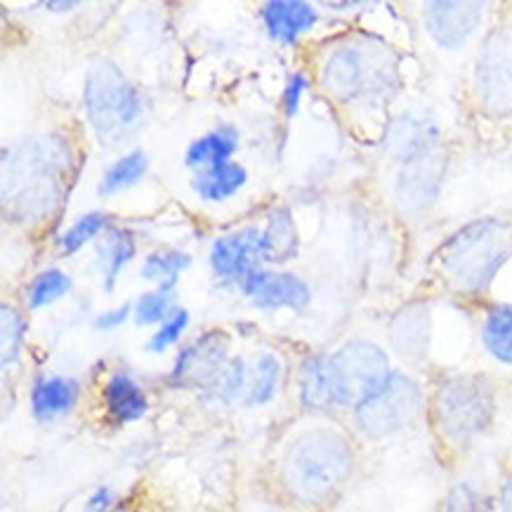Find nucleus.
Wrapping results in <instances>:
<instances>
[{
    "label": "nucleus",
    "mask_w": 512,
    "mask_h": 512,
    "mask_svg": "<svg viewBox=\"0 0 512 512\" xmlns=\"http://www.w3.org/2000/svg\"><path fill=\"white\" fill-rule=\"evenodd\" d=\"M501 390L487 373H451L430 392L432 432L446 456H463L494 428Z\"/></svg>",
    "instance_id": "obj_1"
},
{
    "label": "nucleus",
    "mask_w": 512,
    "mask_h": 512,
    "mask_svg": "<svg viewBox=\"0 0 512 512\" xmlns=\"http://www.w3.org/2000/svg\"><path fill=\"white\" fill-rule=\"evenodd\" d=\"M357 454L352 439L338 428H310L286 446L281 477L303 503H324L350 482Z\"/></svg>",
    "instance_id": "obj_2"
},
{
    "label": "nucleus",
    "mask_w": 512,
    "mask_h": 512,
    "mask_svg": "<svg viewBox=\"0 0 512 512\" xmlns=\"http://www.w3.org/2000/svg\"><path fill=\"white\" fill-rule=\"evenodd\" d=\"M395 196L409 213L435 206L446 175V152L437 123L423 114H404L392 130Z\"/></svg>",
    "instance_id": "obj_3"
},
{
    "label": "nucleus",
    "mask_w": 512,
    "mask_h": 512,
    "mask_svg": "<svg viewBox=\"0 0 512 512\" xmlns=\"http://www.w3.org/2000/svg\"><path fill=\"white\" fill-rule=\"evenodd\" d=\"M510 258L512 227L498 218H479L444 241L437 265L451 291L479 295L494 284Z\"/></svg>",
    "instance_id": "obj_4"
},
{
    "label": "nucleus",
    "mask_w": 512,
    "mask_h": 512,
    "mask_svg": "<svg viewBox=\"0 0 512 512\" xmlns=\"http://www.w3.org/2000/svg\"><path fill=\"white\" fill-rule=\"evenodd\" d=\"M83 107L104 147H118L142 121L144 102L126 74L109 59H97L85 74Z\"/></svg>",
    "instance_id": "obj_5"
},
{
    "label": "nucleus",
    "mask_w": 512,
    "mask_h": 512,
    "mask_svg": "<svg viewBox=\"0 0 512 512\" xmlns=\"http://www.w3.org/2000/svg\"><path fill=\"white\" fill-rule=\"evenodd\" d=\"M62 154L52 140H31L17 149L5 166V203H12L22 218L48 213L57 201Z\"/></svg>",
    "instance_id": "obj_6"
},
{
    "label": "nucleus",
    "mask_w": 512,
    "mask_h": 512,
    "mask_svg": "<svg viewBox=\"0 0 512 512\" xmlns=\"http://www.w3.org/2000/svg\"><path fill=\"white\" fill-rule=\"evenodd\" d=\"M395 81V59L376 43H345L328 55L321 85L333 100L357 102L383 95Z\"/></svg>",
    "instance_id": "obj_7"
},
{
    "label": "nucleus",
    "mask_w": 512,
    "mask_h": 512,
    "mask_svg": "<svg viewBox=\"0 0 512 512\" xmlns=\"http://www.w3.org/2000/svg\"><path fill=\"white\" fill-rule=\"evenodd\" d=\"M328 357V378L336 409H357L392 376L390 357L371 340H350Z\"/></svg>",
    "instance_id": "obj_8"
},
{
    "label": "nucleus",
    "mask_w": 512,
    "mask_h": 512,
    "mask_svg": "<svg viewBox=\"0 0 512 512\" xmlns=\"http://www.w3.org/2000/svg\"><path fill=\"white\" fill-rule=\"evenodd\" d=\"M425 404L428 397L418 380L404 371H392L383 387L354 409V425L366 439L380 442L409 428L425 411Z\"/></svg>",
    "instance_id": "obj_9"
},
{
    "label": "nucleus",
    "mask_w": 512,
    "mask_h": 512,
    "mask_svg": "<svg viewBox=\"0 0 512 512\" xmlns=\"http://www.w3.org/2000/svg\"><path fill=\"white\" fill-rule=\"evenodd\" d=\"M472 95L487 116H512V22L496 26L477 52Z\"/></svg>",
    "instance_id": "obj_10"
},
{
    "label": "nucleus",
    "mask_w": 512,
    "mask_h": 512,
    "mask_svg": "<svg viewBox=\"0 0 512 512\" xmlns=\"http://www.w3.org/2000/svg\"><path fill=\"white\" fill-rule=\"evenodd\" d=\"M229 345L220 331H210L187 345L175 361L173 380L177 385L196 387L208 395L220 383L229 366Z\"/></svg>",
    "instance_id": "obj_11"
},
{
    "label": "nucleus",
    "mask_w": 512,
    "mask_h": 512,
    "mask_svg": "<svg viewBox=\"0 0 512 512\" xmlns=\"http://www.w3.org/2000/svg\"><path fill=\"white\" fill-rule=\"evenodd\" d=\"M484 10H487L484 3H456V0L425 3V34L442 50H461L477 34L479 26H482Z\"/></svg>",
    "instance_id": "obj_12"
},
{
    "label": "nucleus",
    "mask_w": 512,
    "mask_h": 512,
    "mask_svg": "<svg viewBox=\"0 0 512 512\" xmlns=\"http://www.w3.org/2000/svg\"><path fill=\"white\" fill-rule=\"evenodd\" d=\"M241 291L253 300L260 310H293L303 312L312 300L310 286L298 274L291 272H267V269H253L239 281Z\"/></svg>",
    "instance_id": "obj_13"
},
{
    "label": "nucleus",
    "mask_w": 512,
    "mask_h": 512,
    "mask_svg": "<svg viewBox=\"0 0 512 512\" xmlns=\"http://www.w3.org/2000/svg\"><path fill=\"white\" fill-rule=\"evenodd\" d=\"M260 260L258 227H246L241 232L220 236L210 248V267H213L215 277L227 281H241L253 269H258Z\"/></svg>",
    "instance_id": "obj_14"
},
{
    "label": "nucleus",
    "mask_w": 512,
    "mask_h": 512,
    "mask_svg": "<svg viewBox=\"0 0 512 512\" xmlns=\"http://www.w3.org/2000/svg\"><path fill=\"white\" fill-rule=\"evenodd\" d=\"M390 343L399 357L413 361L428 359L430 352V310L413 303L397 312L390 321Z\"/></svg>",
    "instance_id": "obj_15"
},
{
    "label": "nucleus",
    "mask_w": 512,
    "mask_h": 512,
    "mask_svg": "<svg viewBox=\"0 0 512 512\" xmlns=\"http://www.w3.org/2000/svg\"><path fill=\"white\" fill-rule=\"evenodd\" d=\"M260 17L267 26L269 36L277 38L284 45H293L319 22L317 8L303 3V0H272V3L262 5Z\"/></svg>",
    "instance_id": "obj_16"
},
{
    "label": "nucleus",
    "mask_w": 512,
    "mask_h": 512,
    "mask_svg": "<svg viewBox=\"0 0 512 512\" xmlns=\"http://www.w3.org/2000/svg\"><path fill=\"white\" fill-rule=\"evenodd\" d=\"M298 227L291 210L279 206L267 215V225L260 229L262 262H286L298 255Z\"/></svg>",
    "instance_id": "obj_17"
},
{
    "label": "nucleus",
    "mask_w": 512,
    "mask_h": 512,
    "mask_svg": "<svg viewBox=\"0 0 512 512\" xmlns=\"http://www.w3.org/2000/svg\"><path fill=\"white\" fill-rule=\"evenodd\" d=\"M248 182V170L241 163H225V166L203 168L192 180V189L201 201L220 203L239 194Z\"/></svg>",
    "instance_id": "obj_18"
},
{
    "label": "nucleus",
    "mask_w": 512,
    "mask_h": 512,
    "mask_svg": "<svg viewBox=\"0 0 512 512\" xmlns=\"http://www.w3.org/2000/svg\"><path fill=\"white\" fill-rule=\"evenodd\" d=\"M104 406L118 423H133L149 409L147 395L128 373H114L104 385Z\"/></svg>",
    "instance_id": "obj_19"
},
{
    "label": "nucleus",
    "mask_w": 512,
    "mask_h": 512,
    "mask_svg": "<svg viewBox=\"0 0 512 512\" xmlns=\"http://www.w3.org/2000/svg\"><path fill=\"white\" fill-rule=\"evenodd\" d=\"M236 147H239V130L234 126H220L218 130H210V133L189 144L185 163L189 168L199 170L225 166L234 156Z\"/></svg>",
    "instance_id": "obj_20"
},
{
    "label": "nucleus",
    "mask_w": 512,
    "mask_h": 512,
    "mask_svg": "<svg viewBox=\"0 0 512 512\" xmlns=\"http://www.w3.org/2000/svg\"><path fill=\"white\" fill-rule=\"evenodd\" d=\"M78 385L71 378H45L31 392V411L38 420H52L74 409Z\"/></svg>",
    "instance_id": "obj_21"
},
{
    "label": "nucleus",
    "mask_w": 512,
    "mask_h": 512,
    "mask_svg": "<svg viewBox=\"0 0 512 512\" xmlns=\"http://www.w3.org/2000/svg\"><path fill=\"white\" fill-rule=\"evenodd\" d=\"M479 336L491 359L503 366H512V305L489 307Z\"/></svg>",
    "instance_id": "obj_22"
},
{
    "label": "nucleus",
    "mask_w": 512,
    "mask_h": 512,
    "mask_svg": "<svg viewBox=\"0 0 512 512\" xmlns=\"http://www.w3.org/2000/svg\"><path fill=\"white\" fill-rule=\"evenodd\" d=\"M300 399L312 411L336 409L331 392V378H328L326 354H314V357L305 361L303 373H300Z\"/></svg>",
    "instance_id": "obj_23"
},
{
    "label": "nucleus",
    "mask_w": 512,
    "mask_h": 512,
    "mask_svg": "<svg viewBox=\"0 0 512 512\" xmlns=\"http://www.w3.org/2000/svg\"><path fill=\"white\" fill-rule=\"evenodd\" d=\"M192 265V258L182 251H154L142 262V279L156 281L161 291H173L177 279Z\"/></svg>",
    "instance_id": "obj_24"
},
{
    "label": "nucleus",
    "mask_w": 512,
    "mask_h": 512,
    "mask_svg": "<svg viewBox=\"0 0 512 512\" xmlns=\"http://www.w3.org/2000/svg\"><path fill=\"white\" fill-rule=\"evenodd\" d=\"M149 161L142 152H130L121 156L116 163L104 170L102 182H100V196H111L123 192V189H130L137 182L142 180L144 173H147Z\"/></svg>",
    "instance_id": "obj_25"
},
{
    "label": "nucleus",
    "mask_w": 512,
    "mask_h": 512,
    "mask_svg": "<svg viewBox=\"0 0 512 512\" xmlns=\"http://www.w3.org/2000/svg\"><path fill=\"white\" fill-rule=\"evenodd\" d=\"M281 376V364L274 354H260L253 369H248V390L246 404H267L274 397Z\"/></svg>",
    "instance_id": "obj_26"
},
{
    "label": "nucleus",
    "mask_w": 512,
    "mask_h": 512,
    "mask_svg": "<svg viewBox=\"0 0 512 512\" xmlns=\"http://www.w3.org/2000/svg\"><path fill=\"white\" fill-rule=\"evenodd\" d=\"M135 258V239L121 229H111L107 241V255H104V291H114L118 274Z\"/></svg>",
    "instance_id": "obj_27"
},
{
    "label": "nucleus",
    "mask_w": 512,
    "mask_h": 512,
    "mask_svg": "<svg viewBox=\"0 0 512 512\" xmlns=\"http://www.w3.org/2000/svg\"><path fill=\"white\" fill-rule=\"evenodd\" d=\"M71 288V277L64 274L62 269H48V272L38 274L34 279V284L29 286V293H26V305L31 310H38V307H45L55 300L67 295Z\"/></svg>",
    "instance_id": "obj_28"
},
{
    "label": "nucleus",
    "mask_w": 512,
    "mask_h": 512,
    "mask_svg": "<svg viewBox=\"0 0 512 512\" xmlns=\"http://www.w3.org/2000/svg\"><path fill=\"white\" fill-rule=\"evenodd\" d=\"M496 501L475 484L461 482L449 489L444 498V512H496Z\"/></svg>",
    "instance_id": "obj_29"
},
{
    "label": "nucleus",
    "mask_w": 512,
    "mask_h": 512,
    "mask_svg": "<svg viewBox=\"0 0 512 512\" xmlns=\"http://www.w3.org/2000/svg\"><path fill=\"white\" fill-rule=\"evenodd\" d=\"M173 298V291H161V288L159 291L142 293L133 305L135 321L140 326L163 324L173 314Z\"/></svg>",
    "instance_id": "obj_30"
},
{
    "label": "nucleus",
    "mask_w": 512,
    "mask_h": 512,
    "mask_svg": "<svg viewBox=\"0 0 512 512\" xmlns=\"http://www.w3.org/2000/svg\"><path fill=\"white\" fill-rule=\"evenodd\" d=\"M104 225H107V218H104L102 213L81 215V218H78L74 225L62 234V239H59V248H62L64 255L81 251L90 239H95V236L102 232Z\"/></svg>",
    "instance_id": "obj_31"
},
{
    "label": "nucleus",
    "mask_w": 512,
    "mask_h": 512,
    "mask_svg": "<svg viewBox=\"0 0 512 512\" xmlns=\"http://www.w3.org/2000/svg\"><path fill=\"white\" fill-rule=\"evenodd\" d=\"M0 328H3V366H10L17 361L19 347H22L24 319L19 317L17 310L3 305V310H0Z\"/></svg>",
    "instance_id": "obj_32"
},
{
    "label": "nucleus",
    "mask_w": 512,
    "mask_h": 512,
    "mask_svg": "<svg viewBox=\"0 0 512 512\" xmlns=\"http://www.w3.org/2000/svg\"><path fill=\"white\" fill-rule=\"evenodd\" d=\"M189 324V312L187 310H173V314L163 321L159 331L154 333L152 340H149V352L154 354H163L168 350L170 345H175L177 340H180L182 333H185V328Z\"/></svg>",
    "instance_id": "obj_33"
},
{
    "label": "nucleus",
    "mask_w": 512,
    "mask_h": 512,
    "mask_svg": "<svg viewBox=\"0 0 512 512\" xmlns=\"http://www.w3.org/2000/svg\"><path fill=\"white\" fill-rule=\"evenodd\" d=\"M307 88H310V81H307L303 71H295V74L288 76L286 88H284V109H286L288 118H293L295 114H298L300 100H303Z\"/></svg>",
    "instance_id": "obj_34"
},
{
    "label": "nucleus",
    "mask_w": 512,
    "mask_h": 512,
    "mask_svg": "<svg viewBox=\"0 0 512 512\" xmlns=\"http://www.w3.org/2000/svg\"><path fill=\"white\" fill-rule=\"evenodd\" d=\"M130 310H133V307L126 303V305L116 307V310L102 312L100 317L95 319V328H97V331H114V328L126 324V319L130 317Z\"/></svg>",
    "instance_id": "obj_35"
},
{
    "label": "nucleus",
    "mask_w": 512,
    "mask_h": 512,
    "mask_svg": "<svg viewBox=\"0 0 512 512\" xmlns=\"http://www.w3.org/2000/svg\"><path fill=\"white\" fill-rule=\"evenodd\" d=\"M496 508L501 510V512H512V468L505 472L501 487H498Z\"/></svg>",
    "instance_id": "obj_36"
},
{
    "label": "nucleus",
    "mask_w": 512,
    "mask_h": 512,
    "mask_svg": "<svg viewBox=\"0 0 512 512\" xmlns=\"http://www.w3.org/2000/svg\"><path fill=\"white\" fill-rule=\"evenodd\" d=\"M111 501H114V494H111V489L102 487V489H97L93 496H90L88 510H90V512H107Z\"/></svg>",
    "instance_id": "obj_37"
},
{
    "label": "nucleus",
    "mask_w": 512,
    "mask_h": 512,
    "mask_svg": "<svg viewBox=\"0 0 512 512\" xmlns=\"http://www.w3.org/2000/svg\"><path fill=\"white\" fill-rule=\"evenodd\" d=\"M78 3H74V0H62V3H57V0H50V3H45V8H48L50 12H57V15H64V12H71L76 8Z\"/></svg>",
    "instance_id": "obj_38"
},
{
    "label": "nucleus",
    "mask_w": 512,
    "mask_h": 512,
    "mask_svg": "<svg viewBox=\"0 0 512 512\" xmlns=\"http://www.w3.org/2000/svg\"><path fill=\"white\" fill-rule=\"evenodd\" d=\"M510 404H512V390H510Z\"/></svg>",
    "instance_id": "obj_39"
}]
</instances>
